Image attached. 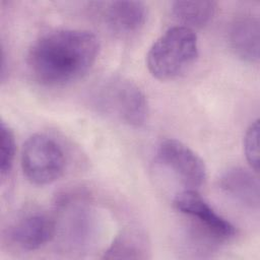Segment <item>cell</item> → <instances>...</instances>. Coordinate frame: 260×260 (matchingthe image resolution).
Segmentation results:
<instances>
[{"label": "cell", "mask_w": 260, "mask_h": 260, "mask_svg": "<svg viewBox=\"0 0 260 260\" xmlns=\"http://www.w3.org/2000/svg\"><path fill=\"white\" fill-rule=\"evenodd\" d=\"M21 169L26 179L39 186L58 180L65 169V156L60 145L46 134H34L21 150Z\"/></svg>", "instance_id": "obj_4"}, {"label": "cell", "mask_w": 260, "mask_h": 260, "mask_svg": "<svg viewBox=\"0 0 260 260\" xmlns=\"http://www.w3.org/2000/svg\"><path fill=\"white\" fill-rule=\"evenodd\" d=\"M100 51L96 37L83 29H58L40 37L27 54L34 78L48 86L79 79L92 67Z\"/></svg>", "instance_id": "obj_1"}, {"label": "cell", "mask_w": 260, "mask_h": 260, "mask_svg": "<svg viewBox=\"0 0 260 260\" xmlns=\"http://www.w3.org/2000/svg\"><path fill=\"white\" fill-rule=\"evenodd\" d=\"M198 57V41L194 30L184 25L167 29L150 47L146 65L159 80H170L185 72Z\"/></svg>", "instance_id": "obj_3"}, {"label": "cell", "mask_w": 260, "mask_h": 260, "mask_svg": "<svg viewBox=\"0 0 260 260\" xmlns=\"http://www.w3.org/2000/svg\"><path fill=\"white\" fill-rule=\"evenodd\" d=\"M229 42L234 53L250 63L258 62L260 50V24L253 16L237 18L230 27Z\"/></svg>", "instance_id": "obj_10"}, {"label": "cell", "mask_w": 260, "mask_h": 260, "mask_svg": "<svg viewBox=\"0 0 260 260\" xmlns=\"http://www.w3.org/2000/svg\"><path fill=\"white\" fill-rule=\"evenodd\" d=\"M216 6L214 1H175L172 4V12L184 26L193 29L202 27L211 20Z\"/></svg>", "instance_id": "obj_12"}, {"label": "cell", "mask_w": 260, "mask_h": 260, "mask_svg": "<svg viewBox=\"0 0 260 260\" xmlns=\"http://www.w3.org/2000/svg\"><path fill=\"white\" fill-rule=\"evenodd\" d=\"M149 253L148 243L143 234L135 230H127L118 235L108 249L103 259H145Z\"/></svg>", "instance_id": "obj_11"}, {"label": "cell", "mask_w": 260, "mask_h": 260, "mask_svg": "<svg viewBox=\"0 0 260 260\" xmlns=\"http://www.w3.org/2000/svg\"><path fill=\"white\" fill-rule=\"evenodd\" d=\"M55 220L45 213H31L18 219L10 229V239L19 248L34 251L49 243L56 233Z\"/></svg>", "instance_id": "obj_8"}, {"label": "cell", "mask_w": 260, "mask_h": 260, "mask_svg": "<svg viewBox=\"0 0 260 260\" xmlns=\"http://www.w3.org/2000/svg\"><path fill=\"white\" fill-rule=\"evenodd\" d=\"M173 204L178 211L194 218L213 240L229 241L236 234L235 226L218 214L197 190H183L175 196Z\"/></svg>", "instance_id": "obj_6"}, {"label": "cell", "mask_w": 260, "mask_h": 260, "mask_svg": "<svg viewBox=\"0 0 260 260\" xmlns=\"http://www.w3.org/2000/svg\"><path fill=\"white\" fill-rule=\"evenodd\" d=\"M0 138H1V152H0V173L4 177L7 175L13 165L15 156V137L11 128L1 121L0 125Z\"/></svg>", "instance_id": "obj_13"}, {"label": "cell", "mask_w": 260, "mask_h": 260, "mask_svg": "<svg viewBox=\"0 0 260 260\" xmlns=\"http://www.w3.org/2000/svg\"><path fill=\"white\" fill-rule=\"evenodd\" d=\"M244 151L251 168L259 171V121H254L246 131L244 138Z\"/></svg>", "instance_id": "obj_14"}, {"label": "cell", "mask_w": 260, "mask_h": 260, "mask_svg": "<svg viewBox=\"0 0 260 260\" xmlns=\"http://www.w3.org/2000/svg\"><path fill=\"white\" fill-rule=\"evenodd\" d=\"M156 160L171 171L186 189L197 190L206 181L207 171L202 158L177 139H165L158 144Z\"/></svg>", "instance_id": "obj_5"}, {"label": "cell", "mask_w": 260, "mask_h": 260, "mask_svg": "<svg viewBox=\"0 0 260 260\" xmlns=\"http://www.w3.org/2000/svg\"><path fill=\"white\" fill-rule=\"evenodd\" d=\"M91 106L101 114L133 127L142 126L148 116V104L141 88L123 76L107 77L91 90Z\"/></svg>", "instance_id": "obj_2"}, {"label": "cell", "mask_w": 260, "mask_h": 260, "mask_svg": "<svg viewBox=\"0 0 260 260\" xmlns=\"http://www.w3.org/2000/svg\"><path fill=\"white\" fill-rule=\"evenodd\" d=\"M106 26L118 37H129L144 25L147 10L144 3L133 0L107 2L102 10Z\"/></svg>", "instance_id": "obj_7"}, {"label": "cell", "mask_w": 260, "mask_h": 260, "mask_svg": "<svg viewBox=\"0 0 260 260\" xmlns=\"http://www.w3.org/2000/svg\"><path fill=\"white\" fill-rule=\"evenodd\" d=\"M218 186L222 193L243 207L258 209L259 183L250 171L240 167L231 168L222 173Z\"/></svg>", "instance_id": "obj_9"}]
</instances>
